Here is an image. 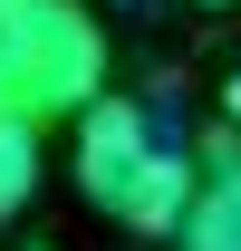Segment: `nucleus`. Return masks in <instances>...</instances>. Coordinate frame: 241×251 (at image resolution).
Masks as SVG:
<instances>
[{
    "label": "nucleus",
    "mask_w": 241,
    "mask_h": 251,
    "mask_svg": "<svg viewBox=\"0 0 241 251\" xmlns=\"http://www.w3.org/2000/svg\"><path fill=\"white\" fill-rule=\"evenodd\" d=\"M0 87L10 116H87L106 97V29L87 0H0Z\"/></svg>",
    "instance_id": "obj_2"
},
{
    "label": "nucleus",
    "mask_w": 241,
    "mask_h": 251,
    "mask_svg": "<svg viewBox=\"0 0 241 251\" xmlns=\"http://www.w3.org/2000/svg\"><path fill=\"white\" fill-rule=\"evenodd\" d=\"M29 184H39V126L29 116H0V222L29 203Z\"/></svg>",
    "instance_id": "obj_4"
},
{
    "label": "nucleus",
    "mask_w": 241,
    "mask_h": 251,
    "mask_svg": "<svg viewBox=\"0 0 241 251\" xmlns=\"http://www.w3.org/2000/svg\"><path fill=\"white\" fill-rule=\"evenodd\" d=\"M222 106H232V116H241V77H232V97H222Z\"/></svg>",
    "instance_id": "obj_5"
},
{
    "label": "nucleus",
    "mask_w": 241,
    "mask_h": 251,
    "mask_svg": "<svg viewBox=\"0 0 241 251\" xmlns=\"http://www.w3.org/2000/svg\"><path fill=\"white\" fill-rule=\"evenodd\" d=\"M77 184L106 222L125 232H183L193 203H203V155H183L174 135H154V116L135 97H96L77 116Z\"/></svg>",
    "instance_id": "obj_1"
},
{
    "label": "nucleus",
    "mask_w": 241,
    "mask_h": 251,
    "mask_svg": "<svg viewBox=\"0 0 241 251\" xmlns=\"http://www.w3.org/2000/svg\"><path fill=\"white\" fill-rule=\"evenodd\" d=\"M174 242L183 251H241V155L203 174V203H193V222H183Z\"/></svg>",
    "instance_id": "obj_3"
},
{
    "label": "nucleus",
    "mask_w": 241,
    "mask_h": 251,
    "mask_svg": "<svg viewBox=\"0 0 241 251\" xmlns=\"http://www.w3.org/2000/svg\"><path fill=\"white\" fill-rule=\"evenodd\" d=\"M203 10H222V0H203Z\"/></svg>",
    "instance_id": "obj_6"
}]
</instances>
